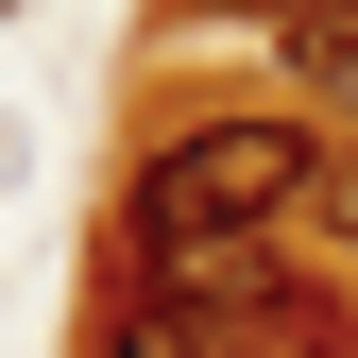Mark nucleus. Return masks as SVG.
Segmentation results:
<instances>
[{
    "instance_id": "20e7f679",
    "label": "nucleus",
    "mask_w": 358,
    "mask_h": 358,
    "mask_svg": "<svg viewBox=\"0 0 358 358\" xmlns=\"http://www.w3.org/2000/svg\"><path fill=\"white\" fill-rule=\"evenodd\" d=\"M239 358H341V324H324V307H307V290H273V307H256V324H239Z\"/></svg>"
},
{
    "instance_id": "39448f33",
    "label": "nucleus",
    "mask_w": 358,
    "mask_h": 358,
    "mask_svg": "<svg viewBox=\"0 0 358 358\" xmlns=\"http://www.w3.org/2000/svg\"><path fill=\"white\" fill-rule=\"evenodd\" d=\"M307 239H324V256H341V273H358V137L324 154V188H307Z\"/></svg>"
},
{
    "instance_id": "423d86ee",
    "label": "nucleus",
    "mask_w": 358,
    "mask_h": 358,
    "mask_svg": "<svg viewBox=\"0 0 358 358\" xmlns=\"http://www.w3.org/2000/svg\"><path fill=\"white\" fill-rule=\"evenodd\" d=\"M188 17H324V0H188Z\"/></svg>"
},
{
    "instance_id": "f257e3e1",
    "label": "nucleus",
    "mask_w": 358,
    "mask_h": 358,
    "mask_svg": "<svg viewBox=\"0 0 358 358\" xmlns=\"http://www.w3.org/2000/svg\"><path fill=\"white\" fill-rule=\"evenodd\" d=\"M307 188H324V137H307L290 103L171 120L137 154V188H120V290H188L222 256H256L273 222H307Z\"/></svg>"
},
{
    "instance_id": "7ed1b4c3",
    "label": "nucleus",
    "mask_w": 358,
    "mask_h": 358,
    "mask_svg": "<svg viewBox=\"0 0 358 358\" xmlns=\"http://www.w3.org/2000/svg\"><path fill=\"white\" fill-rule=\"evenodd\" d=\"M290 69L324 85L341 120H358V0H324V17H290Z\"/></svg>"
},
{
    "instance_id": "f03ea898",
    "label": "nucleus",
    "mask_w": 358,
    "mask_h": 358,
    "mask_svg": "<svg viewBox=\"0 0 358 358\" xmlns=\"http://www.w3.org/2000/svg\"><path fill=\"white\" fill-rule=\"evenodd\" d=\"M273 290H290L273 256H222V273H188V290H120L103 358H239V324H256Z\"/></svg>"
}]
</instances>
